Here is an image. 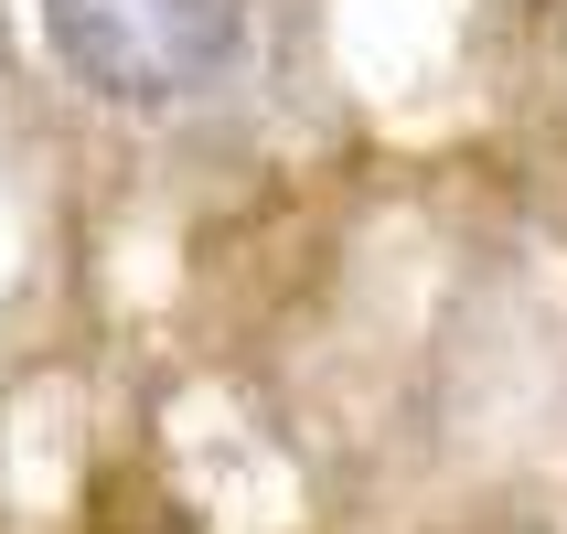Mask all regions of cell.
Segmentation results:
<instances>
[{"mask_svg":"<svg viewBox=\"0 0 567 534\" xmlns=\"http://www.w3.org/2000/svg\"><path fill=\"white\" fill-rule=\"evenodd\" d=\"M64 86L107 107H183L247 54V0H32Z\"/></svg>","mask_w":567,"mask_h":534,"instance_id":"cell-1","label":"cell"}]
</instances>
